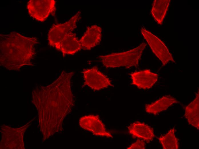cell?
<instances>
[{
    "label": "cell",
    "mask_w": 199,
    "mask_h": 149,
    "mask_svg": "<svg viewBox=\"0 0 199 149\" xmlns=\"http://www.w3.org/2000/svg\"><path fill=\"white\" fill-rule=\"evenodd\" d=\"M79 124L81 128L91 132L95 136L113 138L111 134L106 130L104 124L98 115L83 116L80 118Z\"/></svg>",
    "instance_id": "cell-8"
},
{
    "label": "cell",
    "mask_w": 199,
    "mask_h": 149,
    "mask_svg": "<svg viewBox=\"0 0 199 149\" xmlns=\"http://www.w3.org/2000/svg\"><path fill=\"white\" fill-rule=\"evenodd\" d=\"M81 13L79 11L65 23L52 26L48 34L49 44L51 46L57 49L64 37L76 28L77 22L81 18Z\"/></svg>",
    "instance_id": "cell-4"
},
{
    "label": "cell",
    "mask_w": 199,
    "mask_h": 149,
    "mask_svg": "<svg viewBox=\"0 0 199 149\" xmlns=\"http://www.w3.org/2000/svg\"><path fill=\"white\" fill-rule=\"evenodd\" d=\"M36 37H29L16 32L0 35V64L9 70H17L25 66H33Z\"/></svg>",
    "instance_id": "cell-2"
},
{
    "label": "cell",
    "mask_w": 199,
    "mask_h": 149,
    "mask_svg": "<svg viewBox=\"0 0 199 149\" xmlns=\"http://www.w3.org/2000/svg\"><path fill=\"white\" fill-rule=\"evenodd\" d=\"M102 38V28L96 25L87 28L79 41L83 50H89L98 45Z\"/></svg>",
    "instance_id": "cell-10"
},
{
    "label": "cell",
    "mask_w": 199,
    "mask_h": 149,
    "mask_svg": "<svg viewBox=\"0 0 199 149\" xmlns=\"http://www.w3.org/2000/svg\"><path fill=\"white\" fill-rule=\"evenodd\" d=\"M81 49L79 40L75 34L71 32L64 37L56 49L61 52L64 57L66 55H73Z\"/></svg>",
    "instance_id": "cell-11"
},
{
    "label": "cell",
    "mask_w": 199,
    "mask_h": 149,
    "mask_svg": "<svg viewBox=\"0 0 199 149\" xmlns=\"http://www.w3.org/2000/svg\"><path fill=\"white\" fill-rule=\"evenodd\" d=\"M55 3L54 0H30L27 3V8L31 17L43 22L50 14L55 15Z\"/></svg>",
    "instance_id": "cell-5"
},
{
    "label": "cell",
    "mask_w": 199,
    "mask_h": 149,
    "mask_svg": "<svg viewBox=\"0 0 199 149\" xmlns=\"http://www.w3.org/2000/svg\"><path fill=\"white\" fill-rule=\"evenodd\" d=\"M174 127L170 130L166 134L158 139L164 149H177L179 148L178 139L175 135Z\"/></svg>",
    "instance_id": "cell-16"
},
{
    "label": "cell",
    "mask_w": 199,
    "mask_h": 149,
    "mask_svg": "<svg viewBox=\"0 0 199 149\" xmlns=\"http://www.w3.org/2000/svg\"><path fill=\"white\" fill-rule=\"evenodd\" d=\"M81 72L84 79V85L88 86L93 91L113 86L109 79L100 72L97 66L84 69Z\"/></svg>",
    "instance_id": "cell-7"
},
{
    "label": "cell",
    "mask_w": 199,
    "mask_h": 149,
    "mask_svg": "<svg viewBox=\"0 0 199 149\" xmlns=\"http://www.w3.org/2000/svg\"><path fill=\"white\" fill-rule=\"evenodd\" d=\"M180 102L176 98L170 95L163 96L154 103L146 104V111L148 113L156 115L166 110L173 104Z\"/></svg>",
    "instance_id": "cell-13"
},
{
    "label": "cell",
    "mask_w": 199,
    "mask_h": 149,
    "mask_svg": "<svg viewBox=\"0 0 199 149\" xmlns=\"http://www.w3.org/2000/svg\"><path fill=\"white\" fill-rule=\"evenodd\" d=\"M141 34L153 52L165 66L170 61L175 62L172 55L164 43L144 27L141 29Z\"/></svg>",
    "instance_id": "cell-6"
},
{
    "label": "cell",
    "mask_w": 199,
    "mask_h": 149,
    "mask_svg": "<svg viewBox=\"0 0 199 149\" xmlns=\"http://www.w3.org/2000/svg\"><path fill=\"white\" fill-rule=\"evenodd\" d=\"M170 1V0L154 1L151 13L158 24H162L168 9Z\"/></svg>",
    "instance_id": "cell-15"
},
{
    "label": "cell",
    "mask_w": 199,
    "mask_h": 149,
    "mask_svg": "<svg viewBox=\"0 0 199 149\" xmlns=\"http://www.w3.org/2000/svg\"><path fill=\"white\" fill-rule=\"evenodd\" d=\"M145 143L143 140L138 139L137 141L132 144L130 146L128 147L127 149H144L145 148Z\"/></svg>",
    "instance_id": "cell-17"
},
{
    "label": "cell",
    "mask_w": 199,
    "mask_h": 149,
    "mask_svg": "<svg viewBox=\"0 0 199 149\" xmlns=\"http://www.w3.org/2000/svg\"><path fill=\"white\" fill-rule=\"evenodd\" d=\"M130 75L132 80V84L139 89H144L152 88L157 81L158 77V74L148 69L136 71Z\"/></svg>",
    "instance_id": "cell-9"
},
{
    "label": "cell",
    "mask_w": 199,
    "mask_h": 149,
    "mask_svg": "<svg viewBox=\"0 0 199 149\" xmlns=\"http://www.w3.org/2000/svg\"><path fill=\"white\" fill-rule=\"evenodd\" d=\"M198 91L195 98L186 106L185 116L189 123L199 129V93Z\"/></svg>",
    "instance_id": "cell-14"
},
{
    "label": "cell",
    "mask_w": 199,
    "mask_h": 149,
    "mask_svg": "<svg viewBox=\"0 0 199 149\" xmlns=\"http://www.w3.org/2000/svg\"><path fill=\"white\" fill-rule=\"evenodd\" d=\"M73 73L63 71L52 83L41 88L45 105L49 111L48 131L51 133L61 130L64 119L75 105L71 85Z\"/></svg>",
    "instance_id": "cell-1"
},
{
    "label": "cell",
    "mask_w": 199,
    "mask_h": 149,
    "mask_svg": "<svg viewBox=\"0 0 199 149\" xmlns=\"http://www.w3.org/2000/svg\"><path fill=\"white\" fill-rule=\"evenodd\" d=\"M129 132L133 138H138L147 143L155 137L153 129L148 125L139 121H135L128 127Z\"/></svg>",
    "instance_id": "cell-12"
},
{
    "label": "cell",
    "mask_w": 199,
    "mask_h": 149,
    "mask_svg": "<svg viewBox=\"0 0 199 149\" xmlns=\"http://www.w3.org/2000/svg\"><path fill=\"white\" fill-rule=\"evenodd\" d=\"M146 44L143 43L136 48L125 52L112 53L98 57L106 68H115L124 66L129 68L132 66H137L139 61Z\"/></svg>",
    "instance_id": "cell-3"
}]
</instances>
